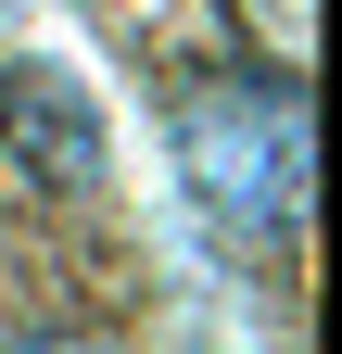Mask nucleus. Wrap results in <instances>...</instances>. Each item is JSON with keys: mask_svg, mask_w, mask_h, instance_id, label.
Instances as JSON below:
<instances>
[{"mask_svg": "<svg viewBox=\"0 0 342 354\" xmlns=\"http://www.w3.org/2000/svg\"><path fill=\"white\" fill-rule=\"evenodd\" d=\"M0 354H127V342H102V329H13Z\"/></svg>", "mask_w": 342, "mask_h": 354, "instance_id": "7ed1b4c3", "label": "nucleus"}, {"mask_svg": "<svg viewBox=\"0 0 342 354\" xmlns=\"http://www.w3.org/2000/svg\"><path fill=\"white\" fill-rule=\"evenodd\" d=\"M0 13H13V0H0Z\"/></svg>", "mask_w": 342, "mask_h": 354, "instance_id": "39448f33", "label": "nucleus"}, {"mask_svg": "<svg viewBox=\"0 0 342 354\" xmlns=\"http://www.w3.org/2000/svg\"><path fill=\"white\" fill-rule=\"evenodd\" d=\"M0 140L51 177V190H102L114 177V140H102L89 88H76L64 64H0Z\"/></svg>", "mask_w": 342, "mask_h": 354, "instance_id": "f03ea898", "label": "nucleus"}, {"mask_svg": "<svg viewBox=\"0 0 342 354\" xmlns=\"http://www.w3.org/2000/svg\"><path fill=\"white\" fill-rule=\"evenodd\" d=\"M165 165H178L190 215L241 253H267L305 228V102H291V76H190L178 102H165Z\"/></svg>", "mask_w": 342, "mask_h": 354, "instance_id": "f257e3e1", "label": "nucleus"}, {"mask_svg": "<svg viewBox=\"0 0 342 354\" xmlns=\"http://www.w3.org/2000/svg\"><path fill=\"white\" fill-rule=\"evenodd\" d=\"M267 26H279V64L305 51V0H267Z\"/></svg>", "mask_w": 342, "mask_h": 354, "instance_id": "20e7f679", "label": "nucleus"}]
</instances>
